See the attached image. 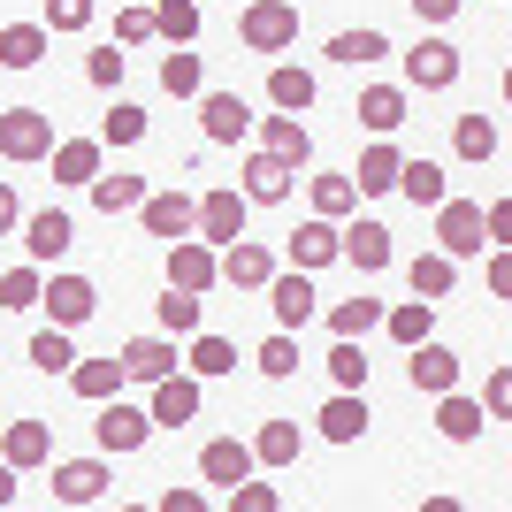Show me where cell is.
I'll use <instances>...</instances> for the list:
<instances>
[{
    "instance_id": "6da1fadb",
    "label": "cell",
    "mask_w": 512,
    "mask_h": 512,
    "mask_svg": "<svg viewBox=\"0 0 512 512\" xmlns=\"http://www.w3.org/2000/svg\"><path fill=\"white\" fill-rule=\"evenodd\" d=\"M92 436H100L107 459H130V451H146V444H153V413H146V406H130L123 390H115V398H100V421H92Z\"/></svg>"
},
{
    "instance_id": "7a4b0ae2",
    "label": "cell",
    "mask_w": 512,
    "mask_h": 512,
    "mask_svg": "<svg viewBox=\"0 0 512 512\" xmlns=\"http://www.w3.org/2000/svg\"><path fill=\"white\" fill-rule=\"evenodd\" d=\"M237 39L253 46V54H283V46H299V0H253V8L237 16Z\"/></svg>"
},
{
    "instance_id": "3957f363",
    "label": "cell",
    "mask_w": 512,
    "mask_h": 512,
    "mask_svg": "<svg viewBox=\"0 0 512 512\" xmlns=\"http://www.w3.org/2000/svg\"><path fill=\"white\" fill-rule=\"evenodd\" d=\"M0 153H8L16 169L46 161V153H54V115H46V107H8V115H0Z\"/></svg>"
},
{
    "instance_id": "277c9868",
    "label": "cell",
    "mask_w": 512,
    "mask_h": 512,
    "mask_svg": "<svg viewBox=\"0 0 512 512\" xmlns=\"http://www.w3.org/2000/svg\"><path fill=\"white\" fill-rule=\"evenodd\" d=\"M245 214H253V199L237 192V184H214V192H199V207H192V237L230 245V237H245Z\"/></svg>"
},
{
    "instance_id": "5b68a950",
    "label": "cell",
    "mask_w": 512,
    "mask_h": 512,
    "mask_svg": "<svg viewBox=\"0 0 512 512\" xmlns=\"http://www.w3.org/2000/svg\"><path fill=\"white\" fill-rule=\"evenodd\" d=\"M39 306L54 329H77V321L100 314V291H92V276H69V268H54V276L39 283Z\"/></svg>"
},
{
    "instance_id": "8992f818",
    "label": "cell",
    "mask_w": 512,
    "mask_h": 512,
    "mask_svg": "<svg viewBox=\"0 0 512 512\" xmlns=\"http://www.w3.org/2000/svg\"><path fill=\"white\" fill-rule=\"evenodd\" d=\"M436 253H451V260H467V253H482V245H490V237H482V207H474V199H436Z\"/></svg>"
},
{
    "instance_id": "52a82bcc",
    "label": "cell",
    "mask_w": 512,
    "mask_h": 512,
    "mask_svg": "<svg viewBox=\"0 0 512 512\" xmlns=\"http://www.w3.org/2000/svg\"><path fill=\"white\" fill-rule=\"evenodd\" d=\"M169 283L176 291H199V299L222 283V260H214L207 237H169Z\"/></svg>"
},
{
    "instance_id": "ba28073f",
    "label": "cell",
    "mask_w": 512,
    "mask_h": 512,
    "mask_svg": "<svg viewBox=\"0 0 512 512\" xmlns=\"http://www.w3.org/2000/svg\"><path fill=\"white\" fill-rule=\"evenodd\" d=\"M199 130H207V146H245L253 138V107L237 92H199Z\"/></svg>"
},
{
    "instance_id": "9c48e42d",
    "label": "cell",
    "mask_w": 512,
    "mask_h": 512,
    "mask_svg": "<svg viewBox=\"0 0 512 512\" xmlns=\"http://www.w3.org/2000/svg\"><path fill=\"white\" fill-rule=\"evenodd\" d=\"M214 260H222V283H230V291H268V276H276V253H268V245H253V237L214 245Z\"/></svg>"
},
{
    "instance_id": "30bf717a",
    "label": "cell",
    "mask_w": 512,
    "mask_h": 512,
    "mask_svg": "<svg viewBox=\"0 0 512 512\" xmlns=\"http://www.w3.org/2000/svg\"><path fill=\"white\" fill-rule=\"evenodd\" d=\"M459 85V46L451 39H421L406 54V92H451Z\"/></svg>"
},
{
    "instance_id": "8fae6325",
    "label": "cell",
    "mask_w": 512,
    "mask_h": 512,
    "mask_svg": "<svg viewBox=\"0 0 512 512\" xmlns=\"http://www.w3.org/2000/svg\"><path fill=\"white\" fill-rule=\"evenodd\" d=\"M291 184H299V169H291L283 153H268V146L245 153V184H237V192L253 199V207H276V199H291Z\"/></svg>"
},
{
    "instance_id": "7c38bea8",
    "label": "cell",
    "mask_w": 512,
    "mask_h": 512,
    "mask_svg": "<svg viewBox=\"0 0 512 512\" xmlns=\"http://www.w3.org/2000/svg\"><path fill=\"white\" fill-rule=\"evenodd\" d=\"M268 306H276V329H291V337H299L306 321L321 314V306H314V276H306V268H291V276H283V268H276V276H268Z\"/></svg>"
},
{
    "instance_id": "4fadbf2b",
    "label": "cell",
    "mask_w": 512,
    "mask_h": 512,
    "mask_svg": "<svg viewBox=\"0 0 512 512\" xmlns=\"http://www.w3.org/2000/svg\"><path fill=\"white\" fill-rule=\"evenodd\" d=\"M16 230H23V253L39 260V268H46V260H62L69 245H77V222H69L62 207H39V214H23Z\"/></svg>"
},
{
    "instance_id": "5bb4252c",
    "label": "cell",
    "mask_w": 512,
    "mask_h": 512,
    "mask_svg": "<svg viewBox=\"0 0 512 512\" xmlns=\"http://www.w3.org/2000/svg\"><path fill=\"white\" fill-rule=\"evenodd\" d=\"M115 360H123V383L146 390V383H161V375H176V337H161V329H153V337H130Z\"/></svg>"
},
{
    "instance_id": "9a60e30c",
    "label": "cell",
    "mask_w": 512,
    "mask_h": 512,
    "mask_svg": "<svg viewBox=\"0 0 512 512\" xmlns=\"http://www.w3.org/2000/svg\"><path fill=\"white\" fill-rule=\"evenodd\" d=\"M153 398H146V413H153V428H184V421H199V375H161V383H146Z\"/></svg>"
},
{
    "instance_id": "2e32d148",
    "label": "cell",
    "mask_w": 512,
    "mask_h": 512,
    "mask_svg": "<svg viewBox=\"0 0 512 512\" xmlns=\"http://www.w3.org/2000/svg\"><path fill=\"white\" fill-rule=\"evenodd\" d=\"M337 260H352L360 276H383L390 268V230L367 214V222H352V230H337Z\"/></svg>"
},
{
    "instance_id": "e0dca14e",
    "label": "cell",
    "mask_w": 512,
    "mask_h": 512,
    "mask_svg": "<svg viewBox=\"0 0 512 512\" xmlns=\"http://www.w3.org/2000/svg\"><path fill=\"white\" fill-rule=\"evenodd\" d=\"M406 375H413V390L444 398V390H459V352L436 344V337H421V344H413V360H406Z\"/></svg>"
},
{
    "instance_id": "ac0fdd59",
    "label": "cell",
    "mask_w": 512,
    "mask_h": 512,
    "mask_svg": "<svg viewBox=\"0 0 512 512\" xmlns=\"http://www.w3.org/2000/svg\"><path fill=\"white\" fill-rule=\"evenodd\" d=\"M107 482H115L107 459H62V467H54V505H100Z\"/></svg>"
},
{
    "instance_id": "d6986e66",
    "label": "cell",
    "mask_w": 512,
    "mask_h": 512,
    "mask_svg": "<svg viewBox=\"0 0 512 512\" xmlns=\"http://www.w3.org/2000/svg\"><path fill=\"white\" fill-rule=\"evenodd\" d=\"M192 207H199L192 192H146L130 214H138V222H146L153 237H192Z\"/></svg>"
},
{
    "instance_id": "ffe728a7",
    "label": "cell",
    "mask_w": 512,
    "mask_h": 512,
    "mask_svg": "<svg viewBox=\"0 0 512 512\" xmlns=\"http://www.w3.org/2000/svg\"><path fill=\"white\" fill-rule=\"evenodd\" d=\"M0 459H8L16 474L46 467V459H54V428H46V421H8V436H0Z\"/></svg>"
},
{
    "instance_id": "44dd1931",
    "label": "cell",
    "mask_w": 512,
    "mask_h": 512,
    "mask_svg": "<svg viewBox=\"0 0 512 512\" xmlns=\"http://www.w3.org/2000/svg\"><path fill=\"white\" fill-rule=\"evenodd\" d=\"M314 428L329 436V444H360L367 436V390H337V398L314 413Z\"/></svg>"
},
{
    "instance_id": "7402d4cb",
    "label": "cell",
    "mask_w": 512,
    "mask_h": 512,
    "mask_svg": "<svg viewBox=\"0 0 512 512\" xmlns=\"http://www.w3.org/2000/svg\"><path fill=\"white\" fill-rule=\"evenodd\" d=\"M100 138H54V153H46V161H54V184H77V192H85L92 176H100Z\"/></svg>"
},
{
    "instance_id": "603a6c76",
    "label": "cell",
    "mask_w": 512,
    "mask_h": 512,
    "mask_svg": "<svg viewBox=\"0 0 512 512\" xmlns=\"http://www.w3.org/2000/svg\"><path fill=\"white\" fill-rule=\"evenodd\" d=\"M398 161H406V153L390 146V138H375V146L360 153V169H352V192H360V199H383V192H398Z\"/></svg>"
},
{
    "instance_id": "cb8c5ba5",
    "label": "cell",
    "mask_w": 512,
    "mask_h": 512,
    "mask_svg": "<svg viewBox=\"0 0 512 512\" xmlns=\"http://www.w3.org/2000/svg\"><path fill=\"white\" fill-rule=\"evenodd\" d=\"M54 31L46 23H0V69H39Z\"/></svg>"
},
{
    "instance_id": "d4e9b609",
    "label": "cell",
    "mask_w": 512,
    "mask_h": 512,
    "mask_svg": "<svg viewBox=\"0 0 512 512\" xmlns=\"http://www.w3.org/2000/svg\"><path fill=\"white\" fill-rule=\"evenodd\" d=\"M199 474H207L214 490H230V482H245V474H253V444H237V436H214V444L199 451Z\"/></svg>"
},
{
    "instance_id": "484cf974",
    "label": "cell",
    "mask_w": 512,
    "mask_h": 512,
    "mask_svg": "<svg viewBox=\"0 0 512 512\" xmlns=\"http://www.w3.org/2000/svg\"><path fill=\"white\" fill-rule=\"evenodd\" d=\"M253 138H260L268 153H283L291 169H306V161H314V138H306V123H299V115H283V107H276V115H268V123L253 130Z\"/></svg>"
},
{
    "instance_id": "4316f807",
    "label": "cell",
    "mask_w": 512,
    "mask_h": 512,
    "mask_svg": "<svg viewBox=\"0 0 512 512\" xmlns=\"http://www.w3.org/2000/svg\"><path fill=\"white\" fill-rule=\"evenodd\" d=\"M329 260H337V222H329V214L299 222V230H291V268L314 276V268H329Z\"/></svg>"
},
{
    "instance_id": "83f0119b",
    "label": "cell",
    "mask_w": 512,
    "mask_h": 512,
    "mask_svg": "<svg viewBox=\"0 0 512 512\" xmlns=\"http://www.w3.org/2000/svg\"><path fill=\"white\" fill-rule=\"evenodd\" d=\"M482 428H490V413L474 406V398H459V390H444V398H436V436H444V444H474Z\"/></svg>"
},
{
    "instance_id": "f1b7e54d",
    "label": "cell",
    "mask_w": 512,
    "mask_h": 512,
    "mask_svg": "<svg viewBox=\"0 0 512 512\" xmlns=\"http://www.w3.org/2000/svg\"><path fill=\"white\" fill-rule=\"evenodd\" d=\"M299 451H306L299 421H260V436H253V467H299Z\"/></svg>"
},
{
    "instance_id": "f546056e",
    "label": "cell",
    "mask_w": 512,
    "mask_h": 512,
    "mask_svg": "<svg viewBox=\"0 0 512 512\" xmlns=\"http://www.w3.org/2000/svg\"><path fill=\"white\" fill-rule=\"evenodd\" d=\"M161 92H169V100H199V92H207V62H199L192 46H169V54H161Z\"/></svg>"
},
{
    "instance_id": "4dcf8cb0",
    "label": "cell",
    "mask_w": 512,
    "mask_h": 512,
    "mask_svg": "<svg viewBox=\"0 0 512 512\" xmlns=\"http://www.w3.org/2000/svg\"><path fill=\"white\" fill-rule=\"evenodd\" d=\"M352 115H360V123L375 130V138H390V130L406 123V85H367V92H360V107H352Z\"/></svg>"
},
{
    "instance_id": "1f68e13d",
    "label": "cell",
    "mask_w": 512,
    "mask_h": 512,
    "mask_svg": "<svg viewBox=\"0 0 512 512\" xmlns=\"http://www.w3.org/2000/svg\"><path fill=\"white\" fill-rule=\"evenodd\" d=\"M314 69H299V62H276L268 69V100L283 107V115H306V107H314Z\"/></svg>"
},
{
    "instance_id": "d6a6232c",
    "label": "cell",
    "mask_w": 512,
    "mask_h": 512,
    "mask_svg": "<svg viewBox=\"0 0 512 512\" xmlns=\"http://www.w3.org/2000/svg\"><path fill=\"white\" fill-rule=\"evenodd\" d=\"M383 329L413 352L421 337H436V299H398V306H383Z\"/></svg>"
},
{
    "instance_id": "836d02e7",
    "label": "cell",
    "mask_w": 512,
    "mask_h": 512,
    "mask_svg": "<svg viewBox=\"0 0 512 512\" xmlns=\"http://www.w3.org/2000/svg\"><path fill=\"white\" fill-rule=\"evenodd\" d=\"M69 390H77L85 406L115 398V390H123V360H115V352H107V360H77V367H69Z\"/></svg>"
},
{
    "instance_id": "e575fe53",
    "label": "cell",
    "mask_w": 512,
    "mask_h": 512,
    "mask_svg": "<svg viewBox=\"0 0 512 512\" xmlns=\"http://www.w3.org/2000/svg\"><path fill=\"white\" fill-rule=\"evenodd\" d=\"M390 54V39L375 31V23H360V31H337L329 39V62H344V69H367V62H383Z\"/></svg>"
},
{
    "instance_id": "d590c367",
    "label": "cell",
    "mask_w": 512,
    "mask_h": 512,
    "mask_svg": "<svg viewBox=\"0 0 512 512\" xmlns=\"http://www.w3.org/2000/svg\"><path fill=\"white\" fill-rule=\"evenodd\" d=\"M153 314H161V337H192L199 329V314H207V299H199V291H161V299H153Z\"/></svg>"
},
{
    "instance_id": "8d00e7d4",
    "label": "cell",
    "mask_w": 512,
    "mask_h": 512,
    "mask_svg": "<svg viewBox=\"0 0 512 512\" xmlns=\"http://www.w3.org/2000/svg\"><path fill=\"white\" fill-rule=\"evenodd\" d=\"M85 192H92V207H100V214H130V207H138V199H146V176H123V169H115V176H92V184H85Z\"/></svg>"
},
{
    "instance_id": "74e56055",
    "label": "cell",
    "mask_w": 512,
    "mask_h": 512,
    "mask_svg": "<svg viewBox=\"0 0 512 512\" xmlns=\"http://www.w3.org/2000/svg\"><path fill=\"white\" fill-rule=\"evenodd\" d=\"M406 283H413V299H451V283H459V260L451 253H421L406 268Z\"/></svg>"
},
{
    "instance_id": "f35d334b",
    "label": "cell",
    "mask_w": 512,
    "mask_h": 512,
    "mask_svg": "<svg viewBox=\"0 0 512 512\" xmlns=\"http://www.w3.org/2000/svg\"><path fill=\"white\" fill-rule=\"evenodd\" d=\"M153 39L192 46L199 39V0H153Z\"/></svg>"
},
{
    "instance_id": "ab89813d",
    "label": "cell",
    "mask_w": 512,
    "mask_h": 512,
    "mask_svg": "<svg viewBox=\"0 0 512 512\" xmlns=\"http://www.w3.org/2000/svg\"><path fill=\"white\" fill-rule=\"evenodd\" d=\"M184 367H192L199 383H214V375H230V367H237V344H230V337H199V329H192V352H184Z\"/></svg>"
},
{
    "instance_id": "60d3db41",
    "label": "cell",
    "mask_w": 512,
    "mask_h": 512,
    "mask_svg": "<svg viewBox=\"0 0 512 512\" xmlns=\"http://www.w3.org/2000/svg\"><path fill=\"white\" fill-rule=\"evenodd\" d=\"M92 138H100V146H138V138H146V107L138 100H115L100 115V130H92Z\"/></svg>"
},
{
    "instance_id": "b9f144b4",
    "label": "cell",
    "mask_w": 512,
    "mask_h": 512,
    "mask_svg": "<svg viewBox=\"0 0 512 512\" xmlns=\"http://www.w3.org/2000/svg\"><path fill=\"white\" fill-rule=\"evenodd\" d=\"M398 192H406L413 207H436L451 184H444V169H436V161H398Z\"/></svg>"
},
{
    "instance_id": "7bdbcfd3",
    "label": "cell",
    "mask_w": 512,
    "mask_h": 512,
    "mask_svg": "<svg viewBox=\"0 0 512 512\" xmlns=\"http://www.w3.org/2000/svg\"><path fill=\"white\" fill-rule=\"evenodd\" d=\"M383 329V299H337L329 306V337H367Z\"/></svg>"
},
{
    "instance_id": "ee69618b",
    "label": "cell",
    "mask_w": 512,
    "mask_h": 512,
    "mask_svg": "<svg viewBox=\"0 0 512 512\" xmlns=\"http://www.w3.org/2000/svg\"><path fill=\"white\" fill-rule=\"evenodd\" d=\"M31 367H39V375H69V367H77V344H69V329H54V321H46L39 337H31Z\"/></svg>"
},
{
    "instance_id": "f6af8a7d",
    "label": "cell",
    "mask_w": 512,
    "mask_h": 512,
    "mask_svg": "<svg viewBox=\"0 0 512 512\" xmlns=\"http://www.w3.org/2000/svg\"><path fill=\"white\" fill-rule=\"evenodd\" d=\"M253 367L268 375V383H291V375H299V337H291V329H276V337L253 352Z\"/></svg>"
},
{
    "instance_id": "bcb514c9",
    "label": "cell",
    "mask_w": 512,
    "mask_h": 512,
    "mask_svg": "<svg viewBox=\"0 0 512 512\" xmlns=\"http://www.w3.org/2000/svg\"><path fill=\"white\" fill-rule=\"evenodd\" d=\"M451 146H459V161H490L497 153V115H459Z\"/></svg>"
},
{
    "instance_id": "7dc6e473",
    "label": "cell",
    "mask_w": 512,
    "mask_h": 512,
    "mask_svg": "<svg viewBox=\"0 0 512 512\" xmlns=\"http://www.w3.org/2000/svg\"><path fill=\"white\" fill-rule=\"evenodd\" d=\"M329 383H337V390H367V352H360V337H337V344H329Z\"/></svg>"
},
{
    "instance_id": "c3c4849f",
    "label": "cell",
    "mask_w": 512,
    "mask_h": 512,
    "mask_svg": "<svg viewBox=\"0 0 512 512\" xmlns=\"http://www.w3.org/2000/svg\"><path fill=\"white\" fill-rule=\"evenodd\" d=\"M39 260H23V268H8V276H0V306H8V314H31V306H39Z\"/></svg>"
},
{
    "instance_id": "681fc988",
    "label": "cell",
    "mask_w": 512,
    "mask_h": 512,
    "mask_svg": "<svg viewBox=\"0 0 512 512\" xmlns=\"http://www.w3.org/2000/svg\"><path fill=\"white\" fill-rule=\"evenodd\" d=\"M92 16H100V0H46L39 8V23L62 39V31H92Z\"/></svg>"
},
{
    "instance_id": "f907efd6",
    "label": "cell",
    "mask_w": 512,
    "mask_h": 512,
    "mask_svg": "<svg viewBox=\"0 0 512 512\" xmlns=\"http://www.w3.org/2000/svg\"><path fill=\"white\" fill-rule=\"evenodd\" d=\"M360 207V192H352V176H314V214H329V222H344V214Z\"/></svg>"
},
{
    "instance_id": "816d5d0a",
    "label": "cell",
    "mask_w": 512,
    "mask_h": 512,
    "mask_svg": "<svg viewBox=\"0 0 512 512\" xmlns=\"http://www.w3.org/2000/svg\"><path fill=\"white\" fill-rule=\"evenodd\" d=\"M222 497H230V512H276V505H283L276 482H253V474H245V482H230Z\"/></svg>"
},
{
    "instance_id": "f5cc1de1",
    "label": "cell",
    "mask_w": 512,
    "mask_h": 512,
    "mask_svg": "<svg viewBox=\"0 0 512 512\" xmlns=\"http://www.w3.org/2000/svg\"><path fill=\"white\" fill-rule=\"evenodd\" d=\"M123 69H130V54H115V46H100V54H92V62H85V77H92V85H100V92H115V85H123Z\"/></svg>"
},
{
    "instance_id": "db71d44e",
    "label": "cell",
    "mask_w": 512,
    "mask_h": 512,
    "mask_svg": "<svg viewBox=\"0 0 512 512\" xmlns=\"http://www.w3.org/2000/svg\"><path fill=\"white\" fill-rule=\"evenodd\" d=\"M153 39V8H123L115 16V46H146Z\"/></svg>"
},
{
    "instance_id": "11a10c76",
    "label": "cell",
    "mask_w": 512,
    "mask_h": 512,
    "mask_svg": "<svg viewBox=\"0 0 512 512\" xmlns=\"http://www.w3.org/2000/svg\"><path fill=\"white\" fill-rule=\"evenodd\" d=\"M505 406H512V375L497 367L490 383H482V413H490V421H505Z\"/></svg>"
},
{
    "instance_id": "9f6ffc18",
    "label": "cell",
    "mask_w": 512,
    "mask_h": 512,
    "mask_svg": "<svg viewBox=\"0 0 512 512\" xmlns=\"http://www.w3.org/2000/svg\"><path fill=\"white\" fill-rule=\"evenodd\" d=\"M161 512H207V490H161Z\"/></svg>"
},
{
    "instance_id": "6f0895ef",
    "label": "cell",
    "mask_w": 512,
    "mask_h": 512,
    "mask_svg": "<svg viewBox=\"0 0 512 512\" xmlns=\"http://www.w3.org/2000/svg\"><path fill=\"white\" fill-rule=\"evenodd\" d=\"M23 222V199H16V184H0V237Z\"/></svg>"
},
{
    "instance_id": "680465c9",
    "label": "cell",
    "mask_w": 512,
    "mask_h": 512,
    "mask_svg": "<svg viewBox=\"0 0 512 512\" xmlns=\"http://www.w3.org/2000/svg\"><path fill=\"white\" fill-rule=\"evenodd\" d=\"M413 16H421V23H451V16H459V0H413Z\"/></svg>"
},
{
    "instance_id": "91938a15",
    "label": "cell",
    "mask_w": 512,
    "mask_h": 512,
    "mask_svg": "<svg viewBox=\"0 0 512 512\" xmlns=\"http://www.w3.org/2000/svg\"><path fill=\"white\" fill-rule=\"evenodd\" d=\"M505 283H512V260H505V245H490V291L505 299Z\"/></svg>"
},
{
    "instance_id": "94428289",
    "label": "cell",
    "mask_w": 512,
    "mask_h": 512,
    "mask_svg": "<svg viewBox=\"0 0 512 512\" xmlns=\"http://www.w3.org/2000/svg\"><path fill=\"white\" fill-rule=\"evenodd\" d=\"M16 505V467H8V459H0V512Z\"/></svg>"
},
{
    "instance_id": "6125c7cd",
    "label": "cell",
    "mask_w": 512,
    "mask_h": 512,
    "mask_svg": "<svg viewBox=\"0 0 512 512\" xmlns=\"http://www.w3.org/2000/svg\"><path fill=\"white\" fill-rule=\"evenodd\" d=\"M299 8H306V0H299Z\"/></svg>"
}]
</instances>
